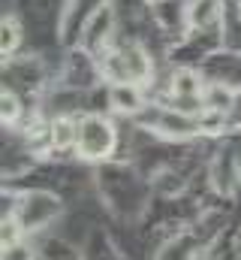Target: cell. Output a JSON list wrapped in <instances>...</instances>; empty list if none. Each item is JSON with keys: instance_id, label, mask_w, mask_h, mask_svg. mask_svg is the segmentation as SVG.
Masks as SVG:
<instances>
[{"instance_id": "6da1fadb", "label": "cell", "mask_w": 241, "mask_h": 260, "mask_svg": "<svg viewBox=\"0 0 241 260\" xmlns=\"http://www.w3.org/2000/svg\"><path fill=\"white\" fill-rule=\"evenodd\" d=\"M118 145L115 124L106 115L88 112L78 118V139H75V154L82 160H106Z\"/></svg>"}, {"instance_id": "7a4b0ae2", "label": "cell", "mask_w": 241, "mask_h": 260, "mask_svg": "<svg viewBox=\"0 0 241 260\" xmlns=\"http://www.w3.org/2000/svg\"><path fill=\"white\" fill-rule=\"evenodd\" d=\"M103 73L112 82H136V85H145L151 79V58L145 55L142 46H124L115 55L106 58Z\"/></svg>"}, {"instance_id": "3957f363", "label": "cell", "mask_w": 241, "mask_h": 260, "mask_svg": "<svg viewBox=\"0 0 241 260\" xmlns=\"http://www.w3.org/2000/svg\"><path fill=\"white\" fill-rule=\"evenodd\" d=\"M151 124H154L157 133H163L169 139H187V136L202 133L199 112H187V109H178V106H157V109H151Z\"/></svg>"}, {"instance_id": "277c9868", "label": "cell", "mask_w": 241, "mask_h": 260, "mask_svg": "<svg viewBox=\"0 0 241 260\" xmlns=\"http://www.w3.org/2000/svg\"><path fill=\"white\" fill-rule=\"evenodd\" d=\"M109 106L118 115H142L145 106V88L136 82H112L109 88Z\"/></svg>"}, {"instance_id": "5b68a950", "label": "cell", "mask_w": 241, "mask_h": 260, "mask_svg": "<svg viewBox=\"0 0 241 260\" xmlns=\"http://www.w3.org/2000/svg\"><path fill=\"white\" fill-rule=\"evenodd\" d=\"M169 94H172V103H199V106H202L205 82H202L193 70H178V73H172Z\"/></svg>"}, {"instance_id": "8992f818", "label": "cell", "mask_w": 241, "mask_h": 260, "mask_svg": "<svg viewBox=\"0 0 241 260\" xmlns=\"http://www.w3.org/2000/svg\"><path fill=\"white\" fill-rule=\"evenodd\" d=\"M75 139H78V118H72V115H58V118L49 124V148H55V151L75 148Z\"/></svg>"}, {"instance_id": "52a82bcc", "label": "cell", "mask_w": 241, "mask_h": 260, "mask_svg": "<svg viewBox=\"0 0 241 260\" xmlns=\"http://www.w3.org/2000/svg\"><path fill=\"white\" fill-rule=\"evenodd\" d=\"M235 103V91L226 88V85H205V94H202V109H214V112H229Z\"/></svg>"}, {"instance_id": "ba28073f", "label": "cell", "mask_w": 241, "mask_h": 260, "mask_svg": "<svg viewBox=\"0 0 241 260\" xmlns=\"http://www.w3.org/2000/svg\"><path fill=\"white\" fill-rule=\"evenodd\" d=\"M18 43H21V27H18V21H15L12 15H3V21H0V52H3V58L15 55Z\"/></svg>"}, {"instance_id": "9c48e42d", "label": "cell", "mask_w": 241, "mask_h": 260, "mask_svg": "<svg viewBox=\"0 0 241 260\" xmlns=\"http://www.w3.org/2000/svg\"><path fill=\"white\" fill-rule=\"evenodd\" d=\"M0 112H3V124H15L18 115H21V103L12 91L3 88V97H0Z\"/></svg>"}, {"instance_id": "30bf717a", "label": "cell", "mask_w": 241, "mask_h": 260, "mask_svg": "<svg viewBox=\"0 0 241 260\" xmlns=\"http://www.w3.org/2000/svg\"><path fill=\"white\" fill-rule=\"evenodd\" d=\"M3 260H33V248L18 239L12 245H3Z\"/></svg>"}]
</instances>
